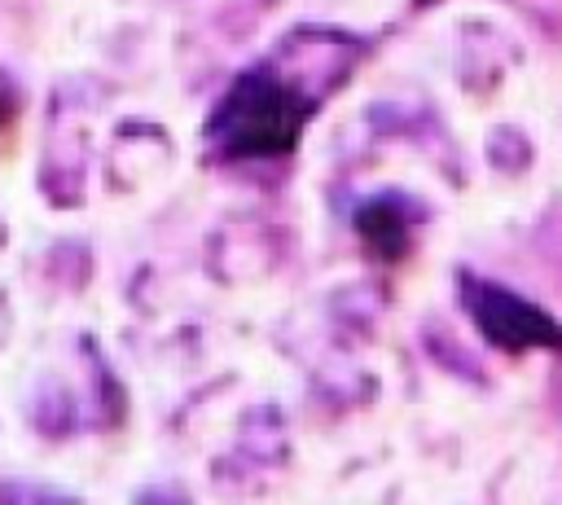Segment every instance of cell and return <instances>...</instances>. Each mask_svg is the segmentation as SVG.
I'll return each mask as SVG.
<instances>
[{
    "label": "cell",
    "mask_w": 562,
    "mask_h": 505,
    "mask_svg": "<svg viewBox=\"0 0 562 505\" xmlns=\"http://www.w3.org/2000/svg\"><path fill=\"white\" fill-rule=\"evenodd\" d=\"M9 114H13V92H9V83L0 79V127L9 123Z\"/></svg>",
    "instance_id": "3"
},
{
    "label": "cell",
    "mask_w": 562,
    "mask_h": 505,
    "mask_svg": "<svg viewBox=\"0 0 562 505\" xmlns=\"http://www.w3.org/2000/svg\"><path fill=\"white\" fill-rule=\"evenodd\" d=\"M316 97L294 88V79L277 75L272 66L246 70L211 114V149L220 158H268L294 149Z\"/></svg>",
    "instance_id": "1"
},
{
    "label": "cell",
    "mask_w": 562,
    "mask_h": 505,
    "mask_svg": "<svg viewBox=\"0 0 562 505\" xmlns=\"http://www.w3.org/2000/svg\"><path fill=\"white\" fill-rule=\"evenodd\" d=\"M461 303H465L470 321L483 329V338L496 343L501 351H531V347L562 351L558 321L505 285H492L483 277H461Z\"/></svg>",
    "instance_id": "2"
}]
</instances>
